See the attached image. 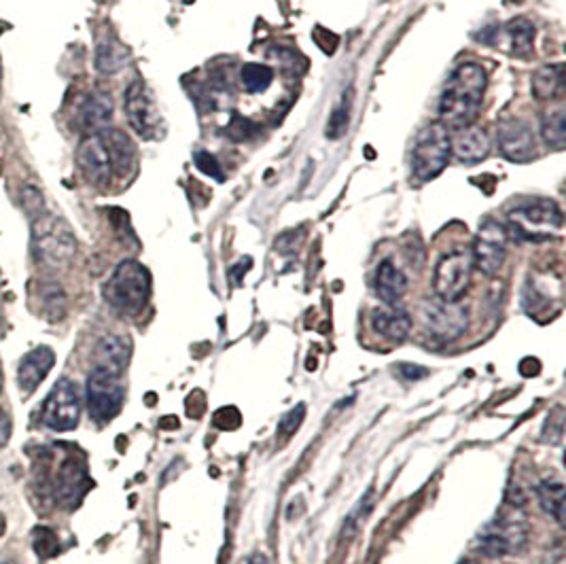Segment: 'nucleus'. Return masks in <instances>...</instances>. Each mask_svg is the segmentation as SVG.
<instances>
[{
	"mask_svg": "<svg viewBox=\"0 0 566 564\" xmlns=\"http://www.w3.org/2000/svg\"><path fill=\"white\" fill-rule=\"evenodd\" d=\"M488 75L480 64H461L450 75L439 100V123L448 130L473 126L482 109Z\"/></svg>",
	"mask_w": 566,
	"mask_h": 564,
	"instance_id": "obj_1",
	"label": "nucleus"
},
{
	"mask_svg": "<svg viewBox=\"0 0 566 564\" xmlns=\"http://www.w3.org/2000/svg\"><path fill=\"white\" fill-rule=\"evenodd\" d=\"M102 295L117 314L138 316L151 299V274L143 263L134 259L121 261L106 280Z\"/></svg>",
	"mask_w": 566,
	"mask_h": 564,
	"instance_id": "obj_2",
	"label": "nucleus"
},
{
	"mask_svg": "<svg viewBox=\"0 0 566 564\" xmlns=\"http://www.w3.org/2000/svg\"><path fill=\"white\" fill-rule=\"evenodd\" d=\"M509 509L499 514L492 522L484 526V531L477 535V550L488 558H503L511 554H520L526 543L530 524L522 511V505L507 503Z\"/></svg>",
	"mask_w": 566,
	"mask_h": 564,
	"instance_id": "obj_3",
	"label": "nucleus"
},
{
	"mask_svg": "<svg viewBox=\"0 0 566 564\" xmlns=\"http://www.w3.org/2000/svg\"><path fill=\"white\" fill-rule=\"evenodd\" d=\"M77 253V240L70 229L58 217H37L32 227V255L41 266L49 270H64L70 266Z\"/></svg>",
	"mask_w": 566,
	"mask_h": 564,
	"instance_id": "obj_4",
	"label": "nucleus"
},
{
	"mask_svg": "<svg viewBox=\"0 0 566 564\" xmlns=\"http://www.w3.org/2000/svg\"><path fill=\"white\" fill-rule=\"evenodd\" d=\"M452 157V136L450 130L441 126L439 121L429 123L416 136L412 151V172L418 183H427L437 179L446 170Z\"/></svg>",
	"mask_w": 566,
	"mask_h": 564,
	"instance_id": "obj_5",
	"label": "nucleus"
},
{
	"mask_svg": "<svg viewBox=\"0 0 566 564\" xmlns=\"http://www.w3.org/2000/svg\"><path fill=\"white\" fill-rule=\"evenodd\" d=\"M562 223V210L556 202L530 200L511 210L507 234H514L518 240L526 242H541L562 229Z\"/></svg>",
	"mask_w": 566,
	"mask_h": 564,
	"instance_id": "obj_6",
	"label": "nucleus"
},
{
	"mask_svg": "<svg viewBox=\"0 0 566 564\" xmlns=\"http://www.w3.org/2000/svg\"><path fill=\"white\" fill-rule=\"evenodd\" d=\"M126 399V386H123L121 374L111 372V369L94 367L85 384V401L87 412L98 425L111 422L123 408Z\"/></svg>",
	"mask_w": 566,
	"mask_h": 564,
	"instance_id": "obj_7",
	"label": "nucleus"
},
{
	"mask_svg": "<svg viewBox=\"0 0 566 564\" xmlns=\"http://www.w3.org/2000/svg\"><path fill=\"white\" fill-rule=\"evenodd\" d=\"M81 420V395L70 378H60L43 403L41 422L56 433L75 431Z\"/></svg>",
	"mask_w": 566,
	"mask_h": 564,
	"instance_id": "obj_8",
	"label": "nucleus"
},
{
	"mask_svg": "<svg viewBox=\"0 0 566 564\" xmlns=\"http://www.w3.org/2000/svg\"><path fill=\"white\" fill-rule=\"evenodd\" d=\"M45 478L49 482H45L43 490H45V497L53 499L58 505H62L64 509H75L81 505L83 497L87 495V490H90L92 482H90V475H87V467L79 458L73 456H66L58 473L49 475V471H45Z\"/></svg>",
	"mask_w": 566,
	"mask_h": 564,
	"instance_id": "obj_9",
	"label": "nucleus"
},
{
	"mask_svg": "<svg viewBox=\"0 0 566 564\" xmlns=\"http://www.w3.org/2000/svg\"><path fill=\"white\" fill-rule=\"evenodd\" d=\"M473 274V257L469 251H452L439 259L433 274V291L444 302H461Z\"/></svg>",
	"mask_w": 566,
	"mask_h": 564,
	"instance_id": "obj_10",
	"label": "nucleus"
},
{
	"mask_svg": "<svg viewBox=\"0 0 566 564\" xmlns=\"http://www.w3.org/2000/svg\"><path fill=\"white\" fill-rule=\"evenodd\" d=\"M507 227L494 219H486L473 242V268L480 270L484 276H497L507 259Z\"/></svg>",
	"mask_w": 566,
	"mask_h": 564,
	"instance_id": "obj_11",
	"label": "nucleus"
},
{
	"mask_svg": "<svg viewBox=\"0 0 566 564\" xmlns=\"http://www.w3.org/2000/svg\"><path fill=\"white\" fill-rule=\"evenodd\" d=\"M422 321L437 342H454L469 327V310L458 302L433 299L422 306Z\"/></svg>",
	"mask_w": 566,
	"mask_h": 564,
	"instance_id": "obj_12",
	"label": "nucleus"
},
{
	"mask_svg": "<svg viewBox=\"0 0 566 564\" xmlns=\"http://www.w3.org/2000/svg\"><path fill=\"white\" fill-rule=\"evenodd\" d=\"M123 109H126L132 130L145 140H153L162 132V115L155 104L153 94L143 81H132L123 96Z\"/></svg>",
	"mask_w": 566,
	"mask_h": 564,
	"instance_id": "obj_13",
	"label": "nucleus"
},
{
	"mask_svg": "<svg viewBox=\"0 0 566 564\" xmlns=\"http://www.w3.org/2000/svg\"><path fill=\"white\" fill-rule=\"evenodd\" d=\"M497 145L505 160L514 164L530 162L535 157V134L524 119L507 117L497 126Z\"/></svg>",
	"mask_w": 566,
	"mask_h": 564,
	"instance_id": "obj_14",
	"label": "nucleus"
},
{
	"mask_svg": "<svg viewBox=\"0 0 566 564\" xmlns=\"http://www.w3.org/2000/svg\"><path fill=\"white\" fill-rule=\"evenodd\" d=\"M77 164L83 179L94 187H106L113 181V164L100 134H87L77 149Z\"/></svg>",
	"mask_w": 566,
	"mask_h": 564,
	"instance_id": "obj_15",
	"label": "nucleus"
},
{
	"mask_svg": "<svg viewBox=\"0 0 566 564\" xmlns=\"http://www.w3.org/2000/svg\"><path fill=\"white\" fill-rule=\"evenodd\" d=\"M56 365V352L49 346H37L20 361L17 367V384L24 393H34Z\"/></svg>",
	"mask_w": 566,
	"mask_h": 564,
	"instance_id": "obj_16",
	"label": "nucleus"
},
{
	"mask_svg": "<svg viewBox=\"0 0 566 564\" xmlns=\"http://www.w3.org/2000/svg\"><path fill=\"white\" fill-rule=\"evenodd\" d=\"M452 155L461 164L475 166L484 162L490 155V138L482 128H465L458 130V134L452 138Z\"/></svg>",
	"mask_w": 566,
	"mask_h": 564,
	"instance_id": "obj_17",
	"label": "nucleus"
},
{
	"mask_svg": "<svg viewBox=\"0 0 566 564\" xmlns=\"http://www.w3.org/2000/svg\"><path fill=\"white\" fill-rule=\"evenodd\" d=\"M113 111H115V104H113L111 94L92 92L83 100L81 109H79L81 128L87 134H98L106 130L113 119Z\"/></svg>",
	"mask_w": 566,
	"mask_h": 564,
	"instance_id": "obj_18",
	"label": "nucleus"
},
{
	"mask_svg": "<svg viewBox=\"0 0 566 564\" xmlns=\"http://www.w3.org/2000/svg\"><path fill=\"white\" fill-rule=\"evenodd\" d=\"M371 327L386 340L403 342L412 331V316L397 306L378 308L371 314Z\"/></svg>",
	"mask_w": 566,
	"mask_h": 564,
	"instance_id": "obj_19",
	"label": "nucleus"
},
{
	"mask_svg": "<svg viewBox=\"0 0 566 564\" xmlns=\"http://www.w3.org/2000/svg\"><path fill=\"white\" fill-rule=\"evenodd\" d=\"M98 134L104 140L106 151H109L113 174L128 176L136 164V147L132 143V138L128 134H123L121 130H111V128H106Z\"/></svg>",
	"mask_w": 566,
	"mask_h": 564,
	"instance_id": "obj_20",
	"label": "nucleus"
},
{
	"mask_svg": "<svg viewBox=\"0 0 566 564\" xmlns=\"http://www.w3.org/2000/svg\"><path fill=\"white\" fill-rule=\"evenodd\" d=\"M376 295L386 306H397L408 293V278L395 266L391 259H384L376 270Z\"/></svg>",
	"mask_w": 566,
	"mask_h": 564,
	"instance_id": "obj_21",
	"label": "nucleus"
},
{
	"mask_svg": "<svg viewBox=\"0 0 566 564\" xmlns=\"http://www.w3.org/2000/svg\"><path fill=\"white\" fill-rule=\"evenodd\" d=\"M96 355H98V361H96L98 367L111 369V372L115 374H123L130 363L132 344L128 338H123V336H109L98 344Z\"/></svg>",
	"mask_w": 566,
	"mask_h": 564,
	"instance_id": "obj_22",
	"label": "nucleus"
},
{
	"mask_svg": "<svg viewBox=\"0 0 566 564\" xmlns=\"http://www.w3.org/2000/svg\"><path fill=\"white\" fill-rule=\"evenodd\" d=\"M533 96L541 102L554 100L564 92V64H547L541 66L530 81Z\"/></svg>",
	"mask_w": 566,
	"mask_h": 564,
	"instance_id": "obj_23",
	"label": "nucleus"
},
{
	"mask_svg": "<svg viewBox=\"0 0 566 564\" xmlns=\"http://www.w3.org/2000/svg\"><path fill=\"white\" fill-rule=\"evenodd\" d=\"M503 39H505V47L511 56L518 58H526L530 51H533L535 45V26L530 24L528 20H511L509 24H505Z\"/></svg>",
	"mask_w": 566,
	"mask_h": 564,
	"instance_id": "obj_24",
	"label": "nucleus"
},
{
	"mask_svg": "<svg viewBox=\"0 0 566 564\" xmlns=\"http://www.w3.org/2000/svg\"><path fill=\"white\" fill-rule=\"evenodd\" d=\"M130 62V51L115 37H104L96 47V68L102 75H115Z\"/></svg>",
	"mask_w": 566,
	"mask_h": 564,
	"instance_id": "obj_25",
	"label": "nucleus"
},
{
	"mask_svg": "<svg viewBox=\"0 0 566 564\" xmlns=\"http://www.w3.org/2000/svg\"><path fill=\"white\" fill-rule=\"evenodd\" d=\"M564 497L566 488L558 478H545L537 486V499L547 516H552L560 526L564 524Z\"/></svg>",
	"mask_w": 566,
	"mask_h": 564,
	"instance_id": "obj_26",
	"label": "nucleus"
},
{
	"mask_svg": "<svg viewBox=\"0 0 566 564\" xmlns=\"http://www.w3.org/2000/svg\"><path fill=\"white\" fill-rule=\"evenodd\" d=\"M541 136L547 147L562 151L566 145V111L564 104L558 102L556 107L547 111L541 119Z\"/></svg>",
	"mask_w": 566,
	"mask_h": 564,
	"instance_id": "obj_27",
	"label": "nucleus"
},
{
	"mask_svg": "<svg viewBox=\"0 0 566 564\" xmlns=\"http://www.w3.org/2000/svg\"><path fill=\"white\" fill-rule=\"evenodd\" d=\"M272 81H274V70L270 66L249 62L240 68V83L249 94L268 92Z\"/></svg>",
	"mask_w": 566,
	"mask_h": 564,
	"instance_id": "obj_28",
	"label": "nucleus"
},
{
	"mask_svg": "<svg viewBox=\"0 0 566 564\" xmlns=\"http://www.w3.org/2000/svg\"><path fill=\"white\" fill-rule=\"evenodd\" d=\"M41 308L51 323H58L66 314V295L58 282H45L41 289Z\"/></svg>",
	"mask_w": 566,
	"mask_h": 564,
	"instance_id": "obj_29",
	"label": "nucleus"
},
{
	"mask_svg": "<svg viewBox=\"0 0 566 564\" xmlns=\"http://www.w3.org/2000/svg\"><path fill=\"white\" fill-rule=\"evenodd\" d=\"M32 550L41 558H53L60 554V539L53 528L39 526L32 531Z\"/></svg>",
	"mask_w": 566,
	"mask_h": 564,
	"instance_id": "obj_30",
	"label": "nucleus"
},
{
	"mask_svg": "<svg viewBox=\"0 0 566 564\" xmlns=\"http://www.w3.org/2000/svg\"><path fill=\"white\" fill-rule=\"evenodd\" d=\"M350 96H352V92H348V96L342 98V102L338 104V107L333 109V113H331V117H329V123H327V138H331V140L342 138V136L346 134V130H348L350 104H352Z\"/></svg>",
	"mask_w": 566,
	"mask_h": 564,
	"instance_id": "obj_31",
	"label": "nucleus"
},
{
	"mask_svg": "<svg viewBox=\"0 0 566 564\" xmlns=\"http://www.w3.org/2000/svg\"><path fill=\"white\" fill-rule=\"evenodd\" d=\"M193 162H196V168L210 176V179H215V181H225V174H223V168L219 164V160L215 155H210L208 151H198L196 155H193Z\"/></svg>",
	"mask_w": 566,
	"mask_h": 564,
	"instance_id": "obj_32",
	"label": "nucleus"
},
{
	"mask_svg": "<svg viewBox=\"0 0 566 564\" xmlns=\"http://www.w3.org/2000/svg\"><path fill=\"white\" fill-rule=\"evenodd\" d=\"M369 509H371V495H367V497H365V501H361V503L357 505V509L352 511V514L348 516V520H346V524H344L342 541H344V539H350L352 535H355V533L359 531L361 520H365V518H367V511H369Z\"/></svg>",
	"mask_w": 566,
	"mask_h": 564,
	"instance_id": "obj_33",
	"label": "nucleus"
},
{
	"mask_svg": "<svg viewBox=\"0 0 566 564\" xmlns=\"http://www.w3.org/2000/svg\"><path fill=\"white\" fill-rule=\"evenodd\" d=\"M255 130H257V128H255L253 121L236 115V117L232 119V123H229V126H227L225 132H227L229 138H234V140H246V138H251V136L255 134Z\"/></svg>",
	"mask_w": 566,
	"mask_h": 564,
	"instance_id": "obj_34",
	"label": "nucleus"
},
{
	"mask_svg": "<svg viewBox=\"0 0 566 564\" xmlns=\"http://www.w3.org/2000/svg\"><path fill=\"white\" fill-rule=\"evenodd\" d=\"M240 422H242V416L236 408H221L217 414H215V427H219L221 431H234L240 427Z\"/></svg>",
	"mask_w": 566,
	"mask_h": 564,
	"instance_id": "obj_35",
	"label": "nucleus"
},
{
	"mask_svg": "<svg viewBox=\"0 0 566 564\" xmlns=\"http://www.w3.org/2000/svg\"><path fill=\"white\" fill-rule=\"evenodd\" d=\"M304 410H306V405H297L295 410H291L285 418H282L280 422V433L282 435H291L297 431V427L302 425V420H304Z\"/></svg>",
	"mask_w": 566,
	"mask_h": 564,
	"instance_id": "obj_36",
	"label": "nucleus"
},
{
	"mask_svg": "<svg viewBox=\"0 0 566 564\" xmlns=\"http://www.w3.org/2000/svg\"><path fill=\"white\" fill-rule=\"evenodd\" d=\"M11 439V416L5 408H0V448H5Z\"/></svg>",
	"mask_w": 566,
	"mask_h": 564,
	"instance_id": "obj_37",
	"label": "nucleus"
},
{
	"mask_svg": "<svg viewBox=\"0 0 566 564\" xmlns=\"http://www.w3.org/2000/svg\"><path fill=\"white\" fill-rule=\"evenodd\" d=\"M518 369H520V374H522L524 378H533V376H537V374L541 372V363H539V359H535V357H526V359L520 361Z\"/></svg>",
	"mask_w": 566,
	"mask_h": 564,
	"instance_id": "obj_38",
	"label": "nucleus"
},
{
	"mask_svg": "<svg viewBox=\"0 0 566 564\" xmlns=\"http://www.w3.org/2000/svg\"><path fill=\"white\" fill-rule=\"evenodd\" d=\"M399 372H401V376H403L405 380H420V378H424V376L429 374L424 367H420V365H410V363L399 365Z\"/></svg>",
	"mask_w": 566,
	"mask_h": 564,
	"instance_id": "obj_39",
	"label": "nucleus"
},
{
	"mask_svg": "<svg viewBox=\"0 0 566 564\" xmlns=\"http://www.w3.org/2000/svg\"><path fill=\"white\" fill-rule=\"evenodd\" d=\"M246 564H268V560H265V556H261V554H255V556L246 560Z\"/></svg>",
	"mask_w": 566,
	"mask_h": 564,
	"instance_id": "obj_40",
	"label": "nucleus"
},
{
	"mask_svg": "<svg viewBox=\"0 0 566 564\" xmlns=\"http://www.w3.org/2000/svg\"><path fill=\"white\" fill-rule=\"evenodd\" d=\"M3 386H5V374H3V363H0V393H3Z\"/></svg>",
	"mask_w": 566,
	"mask_h": 564,
	"instance_id": "obj_41",
	"label": "nucleus"
},
{
	"mask_svg": "<svg viewBox=\"0 0 566 564\" xmlns=\"http://www.w3.org/2000/svg\"><path fill=\"white\" fill-rule=\"evenodd\" d=\"M458 564H477V562L475 560H461Z\"/></svg>",
	"mask_w": 566,
	"mask_h": 564,
	"instance_id": "obj_42",
	"label": "nucleus"
},
{
	"mask_svg": "<svg viewBox=\"0 0 566 564\" xmlns=\"http://www.w3.org/2000/svg\"><path fill=\"white\" fill-rule=\"evenodd\" d=\"M0 564H20V562H15V560H3Z\"/></svg>",
	"mask_w": 566,
	"mask_h": 564,
	"instance_id": "obj_43",
	"label": "nucleus"
}]
</instances>
